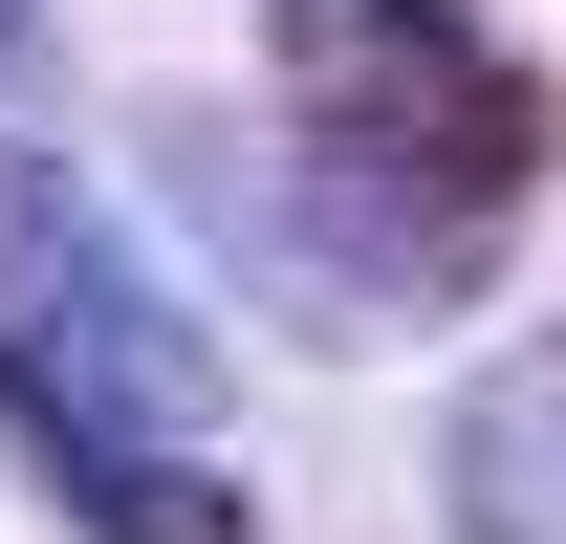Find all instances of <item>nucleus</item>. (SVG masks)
I'll use <instances>...</instances> for the list:
<instances>
[{
    "label": "nucleus",
    "instance_id": "obj_1",
    "mask_svg": "<svg viewBox=\"0 0 566 544\" xmlns=\"http://www.w3.org/2000/svg\"><path fill=\"white\" fill-rule=\"evenodd\" d=\"M197 197H218L240 283H262L305 348H392L415 305H458V283H480V240H501L480 175H415V153L305 132V109H283L262 153H197Z\"/></svg>",
    "mask_w": 566,
    "mask_h": 544
},
{
    "label": "nucleus",
    "instance_id": "obj_2",
    "mask_svg": "<svg viewBox=\"0 0 566 544\" xmlns=\"http://www.w3.org/2000/svg\"><path fill=\"white\" fill-rule=\"evenodd\" d=\"M0 393H87V414H218V327L109 240L66 153H0Z\"/></svg>",
    "mask_w": 566,
    "mask_h": 544
},
{
    "label": "nucleus",
    "instance_id": "obj_3",
    "mask_svg": "<svg viewBox=\"0 0 566 544\" xmlns=\"http://www.w3.org/2000/svg\"><path fill=\"white\" fill-rule=\"evenodd\" d=\"M283 109L305 132H370L415 153V175H480V197H523V66H501L458 0H283Z\"/></svg>",
    "mask_w": 566,
    "mask_h": 544
},
{
    "label": "nucleus",
    "instance_id": "obj_4",
    "mask_svg": "<svg viewBox=\"0 0 566 544\" xmlns=\"http://www.w3.org/2000/svg\"><path fill=\"white\" fill-rule=\"evenodd\" d=\"M0 436L66 479L87 544H262L240 523V479L197 458V414H87V393H0Z\"/></svg>",
    "mask_w": 566,
    "mask_h": 544
},
{
    "label": "nucleus",
    "instance_id": "obj_5",
    "mask_svg": "<svg viewBox=\"0 0 566 544\" xmlns=\"http://www.w3.org/2000/svg\"><path fill=\"white\" fill-rule=\"evenodd\" d=\"M436 523L458 544H566V327L480 348L436 414Z\"/></svg>",
    "mask_w": 566,
    "mask_h": 544
},
{
    "label": "nucleus",
    "instance_id": "obj_6",
    "mask_svg": "<svg viewBox=\"0 0 566 544\" xmlns=\"http://www.w3.org/2000/svg\"><path fill=\"white\" fill-rule=\"evenodd\" d=\"M22 44H44V0H0V66H22Z\"/></svg>",
    "mask_w": 566,
    "mask_h": 544
}]
</instances>
